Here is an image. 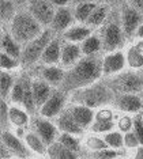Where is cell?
<instances>
[{
  "mask_svg": "<svg viewBox=\"0 0 143 159\" xmlns=\"http://www.w3.org/2000/svg\"><path fill=\"white\" fill-rule=\"evenodd\" d=\"M112 103L124 113H139L143 110V99L139 94H116Z\"/></svg>",
  "mask_w": 143,
  "mask_h": 159,
  "instance_id": "8fae6325",
  "label": "cell"
},
{
  "mask_svg": "<svg viewBox=\"0 0 143 159\" xmlns=\"http://www.w3.org/2000/svg\"><path fill=\"white\" fill-rule=\"evenodd\" d=\"M29 159H31V158H29Z\"/></svg>",
  "mask_w": 143,
  "mask_h": 159,
  "instance_id": "9f6ffc18",
  "label": "cell"
},
{
  "mask_svg": "<svg viewBox=\"0 0 143 159\" xmlns=\"http://www.w3.org/2000/svg\"><path fill=\"white\" fill-rule=\"evenodd\" d=\"M46 154L49 159H79L78 154L63 146L59 140H55L52 144L48 146Z\"/></svg>",
  "mask_w": 143,
  "mask_h": 159,
  "instance_id": "44dd1931",
  "label": "cell"
},
{
  "mask_svg": "<svg viewBox=\"0 0 143 159\" xmlns=\"http://www.w3.org/2000/svg\"><path fill=\"white\" fill-rule=\"evenodd\" d=\"M139 146H141V142H139L136 133L134 131L126 132V135H124V147L134 150V148H138Z\"/></svg>",
  "mask_w": 143,
  "mask_h": 159,
  "instance_id": "ab89813d",
  "label": "cell"
},
{
  "mask_svg": "<svg viewBox=\"0 0 143 159\" xmlns=\"http://www.w3.org/2000/svg\"><path fill=\"white\" fill-rule=\"evenodd\" d=\"M17 14V4L12 0H2L0 2V18L3 23H11Z\"/></svg>",
  "mask_w": 143,
  "mask_h": 159,
  "instance_id": "4316f807",
  "label": "cell"
},
{
  "mask_svg": "<svg viewBox=\"0 0 143 159\" xmlns=\"http://www.w3.org/2000/svg\"><path fill=\"white\" fill-rule=\"evenodd\" d=\"M2 89H0V93H2V99H7L10 97V93L11 90H12V86L15 80H14V76L10 74V72H7L6 70L2 71Z\"/></svg>",
  "mask_w": 143,
  "mask_h": 159,
  "instance_id": "d6a6232c",
  "label": "cell"
},
{
  "mask_svg": "<svg viewBox=\"0 0 143 159\" xmlns=\"http://www.w3.org/2000/svg\"><path fill=\"white\" fill-rule=\"evenodd\" d=\"M67 97H68L67 94L63 93L60 89H53L50 97L41 106V109L38 110L40 116H42V117H45V118L57 117V116L64 110V105H65Z\"/></svg>",
  "mask_w": 143,
  "mask_h": 159,
  "instance_id": "30bf717a",
  "label": "cell"
},
{
  "mask_svg": "<svg viewBox=\"0 0 143 159\" xmlns=\"http://www.w3.org/2000/svg\"><path fill=\"white\" fill-rule=\"evenodd\" d=\"M82 48L80 45H78L76 42H69L64 41L61 45V64L64 67H72L74 64H76L78 61L82 59Z\"/></svg>",
  "mask_w": 143,
  "mask_h": 159,
  "instance_id": "e0dca14e",
  "label": "cell"
},
{
  "mask_svg": "<svg viewBox=\"0 0 143 159\" xmlns=\"http://www.w3.org/2000/svg\"><path fill=\"white\" fill-rule=\"evenodd\" d=\"M100 37L102 41V52L111 53L120 50L126 42V34H124L122 26V18H120V8H112L108 14L105 22L101 25Z\"/></svg>",
  "mask_w": 143,
  "mask_h": 159,
  "instance_id": "7a4b0ae2",
  "label": "cell"
},
{
  "mask_svg": "<svg viewBox=\"0 0 143 159\" xmlns=\"http://www.w3.org/2000/svg\"><path fill=\"white\" fill-rule=\"evenodd\" d=\"M104 140L106 142L111 148H115V150H122L124 147V136L120 132H111L106 133L104 136Z\"/></svg>",
  "mask_w": 143,
  "mask_h": 159,
  "instance_id": "e575fe53",
  "label": "cell"
},
{
  "mask_svg": "<svg viewBox=\"0 0 143 159\" xmlns=\"http://www.w3.org/2000/svg\"><path fill=\"white\" fill-rule=\"evenodd\" d=\"M17 6H21V4H25V3H29V0H12Z\"/></svg>",
  "mask_w": 143,
  "mask_h": 159,
  "instance_id": "f907efd6",
  "label": "cell"
},
{
  "mask_svg": "<svg viewBox=\"0 0 143 159\" xmlns=\"http://www.w3.org/2000/svg\"><path fill=\"white\" fill-rule=\"evenodd\" d=\"M0 157H2V159H12L15 155H14L12 151L2 142L0 143Z\"/></svg>",
  "mask_w": 143,
  "mask_h": 159,
  "instance_id": "ee69618b",
  "label": "cell"
},
{
  "mask_svg": "<svg viewBox=\"0 0 143 159\" xmlns=\"http://www.w3.org/2000/svg\"><path fill=\"white\" fill-rule=\"evenodd\" d=\"M130 6H132L135 10H138L141 14H143V0H127Z\"/></svg>",
  "mask_w": 143,
  "mask_h": 159,
  "instance_id": "f6af8a7d",
  "label": "cell"
},
{
  "mask_svg": "<svg viewBox=\"0 0 143 159\" xmlns=\"http://www.w3.org/2000/svg\"><path fill=\"white\" fill-rule=\"evenodd\" d=\"M71 102L76 105H83L87 107H101L108 103H112L115 99V93L108 87V84L101 80L90 86L79 89L71 94Z\"/></svg>",
  "mask_w": 143,
  "mask_h": 159,
  "instance_id": "3957f363",
  "label": "cell"
},
{
  "mask_svg": "<svg viewBox=\"0 0 143 159\" xmlns=\"http://www.w3.org/2000/svg\"><path fill=\"white\" fill-rule=\"evenodd\" d=\"M25 143L29 146V148L33 152H37L38 155H44L48 151V146L44 143V140L40 137L36 132H30L25 135Z\"/></svg>",
  "mask_w": 143,
  "mask_h": 159,
  "instance_id": "d4e9b609",
  "label": "cell"
},
{
  "mask_svg": "<svg viewBox=\"0 0 143 159\" xmlns=\"http://www.w3.org/2000/svg\"><path fill=\"white\" fill-rule=\"evenodd\" d=\"M86 147L89 148L90 151H97V150H104V148H108L109 146L106 144V142L104 139L90 136V137H87V139H86Z\"/></svg>",
  "mask_w": 143,
  "mask_h": 159,
  "instance_id": "74e56055",
  "label": "cell"
},
{
  "mask_svg": "<svg viewBox=\"0 0 143 159\" xmlns=\"http://www.w3.org/2000/svg\"><path fill=\"white\" fill-rule=\"evenodd\" d=\"M97 7V4L93 2L90 3H80L78 6H74V16L75 20H78L80 23H86V20L89 19V16L91 15V12L94 11V8Z\"/></svg>",
  "mask_w": 143,
  "mask_h": 159,
  "instance_id": "484cf974",
  "label": "cell"
},
{
  "mask_svg": "<svg viewBox=\"0 0 143 159\" xmlns=\"http://www.w3.org/2000/svg\"><path fill=\"white\" fill-rule=\"evenodd\" d=\"M10 121H11V124L18 126V128H23L29 122V113L17 106H11L10 107Z\"/></svg>",
  "mask_w": 143,
  "mask_h": 159,
  "instance_id": "f546056e",
  "label": "cell"
},
{
  "mask_svg": "<svg viewBox=\"0 0 143 159\" xmlns=\"http://www.w3.org/2000/svg\"><path fill=\"white\" fill-rule=\"evenodd\" d=\"M127 63V57L124 56L122 50L106 53V56L102 60V75L104 76H112L119 74L124 68Z\"/></svg>",
  "mask_w": 143,
  "mask_h": 159,
  "instance_id": "4fadbf2b",
  "label": "cell"
},
{
  "mask_svg": "<svg viewBox=\"0 0 143 159\" xmlns=\"http://www.w3.org/2000/svg\"><path fill=\"white\" fill-rule=\"evenodd\" d=\"M119 152L115 148H104V150H97V151H89L85 154V159H115L119 157Z\"/></svg>",
  "mask_w": 143,
  "mask_h": 159,
  "instance_id": "4dcf8cb0",
  "label": "cell"
},
{
  "mask_svg": "<svg viewBox=\"0 0 143 159\" xmlns=\"http://www.w3.org/2000/svg\"><path fill=\"white\" fill-rule=\"evenodd\" d=\"M45 30L41 23L29 12V10H21L15 14L10 23V34L23 46L27 42L37 38Z\"/></svg>",
  "mask_w": 143,
  "mask_h": 159,
  "instance_id": "277c9868",
  "label": "cell"
},
{
  "mask_svg": "<svg viewBox=\"0 0 143 159\" xmlns=\"http://www.w3.org/2000/svg\"><path fill=\"white\" fill-rule=\"evenodd\" d=\"M90 2H94V0H69L72 6H78L80 3H90Z\"/></svg>",
  "mask_w": 143,
  "mask_h": 159,
  "instance_id": "7dc6e473",
  "label": "cell"
},
{
  "mask_svg": "<svg viewBox=\"0 0 143 159\" xmlns=\"http://www.w3.org/2000/svg\"><path fill=\"white\" fill-rule=\"evenodd\" d=\"M94 2H98V3H106V2H109V0H94Z\"/></svg>",
  "mask_w": 143,
  "mask_h": 159,
  "instance_id": "816d5d0a",
  "label": "cell"
},
{
  "mask_svg": "<svg viewBox=\"0 0 143 159\" xmlns=\"http://www.w3.org/2000/svg\"><path fill=\"white\" fill-rule=\"evenodd\" d=\"M67 109L69 110V113L72 114V117L75 118V121L82 126L83 129L91 126V124L94 122V111L91 107L83 106V105H76L72 103L71 106H68Z\"/></svg>",
  "mask_w": 143,
  "mask_h": 159,
  "instance_id": "ac0fdd59",
  "label": "cell"
},
{
  "mask_svg": "<svg viewBox=\"0 0 143 159\" xmlns=\"http://www.w3.org/2000/svg\"><path fill=\"white\" fill-rule=\"evenodd\" d=\"M57 140L60 142L63 146H65L67 148H69L71 151H74L78 155L82 154V146H80V142L75 137V135H71V133L67 132H61L60 135L57 136Z\"/></svg>",
  "mask_w": 143,
  "mask_h": 159,
  "instance_id": "f1b7e54d",
  "label": "cell"
},
{
  "mask_svg": "<svg viewBox=\"0 0 143 159\" xmlns=\"http://www.w3.org/2000/svg\"><path fill=\"white\" fill-rule=\"evenodd\" d=\"M139 95L142 97V99H143V89H142V91H141V94H139Z\"/></svg>",
  "mask_w": 143,
  "mask_h": 159,
  "instance_id": "f5cc1de1",
  "label": "cell"
},
{
  "mask_svg": "<svg viewBox=\"0 0 143 159\" xmlns=\"http://www.w3.org/2000/svg\"><path fill=\"white\" fill-rule=\"evenodd\" d=\"M119 8H120V18H122V26L124 34H126L127 39H130L136 34L139 26L143 23V14H141L138 10H135L127 2H122Z\"/></svg>",
  "mask_w": 143,
  "mask_h": 159,
  "instance_id": "52a82bcc",
  "label": "cell"
},
{
  "mask_svg": "<svg viewBox=\"0 0 143 159\" xmlns=\"http://www.w3.org/2000/svg\"><path fill=\"white\" fill-rule=\"evenodd\" d=\"M82 48L83 56H90V55H98L102 52V41L100 34H91L89 38H86L80 45Z\"/></svg>",
  "mask_w": 143,
  "mask_h": 159,
  "instance_id": "cb8c5ba5",
  "label": "cell"
},
{
  "mask_svg": "<svg viewBox=\"0 0 143 159\" xmlns=\"http://www.w3.org/2000/svg\"><path fill=\"white\" fill-rule=\"evenodd\" d=\"M113 2H119V0H113Z\"/></svg>",
  "mask_w": 143,
  "mask_h": 159,
  "instance_id": "db71d44e",
  "label": "cell"
},
{
  "mask_svg": "<svg viewBox=\"0 0 143 159\" xmlns=\"http://www.w3.org/2000/svg\"><path fill=\"white\" fill-rule=\"evenodd\" d=\"M104 82L116 94H141L143 89V72L126 71L105 78Z\"/></svg>",
  "mask_w": 143,
  "mask_h": 159,
  "instance_id": "5b68a950",
  "label": "cell"
},
{
  "mask_svg": "<svg viewBox=\"0 0 143 159\" xmlns=\"http://www.w3.org/2000/svg\"><path fill=\"white\" fill-rule=\"evenodd\" d=\"M53 31L49 27L45 29L37 38H34L33 41L27 42L26 45L22 46V55H21V66L23 67H31L34 66L37 61L41 60V56L44 50L48 46L53 38Z\"/></svg>",
  "mask_w": 143,
  "mask_h": 159,
  "instance_id": "8992f818",
  "label": "cell"
},
{
  "mask_svg": "<svg viewBox=\"0 0 143 159\" xmlns=\"http://www.w3.org/2000/svg\"><path fill=\"white\" fill-rule=\"evenodd\" d=\"M91 131L94 133H105L109 132L115 128L113 121H104V120H94V122L91 124Z\"/></svg>",
  "mask_w": 143,
  "mask_h": 159,
  "instance_id": "d590c367",
  "label": "cell"
},
{
  "mask_svg": "<svg viewBox=\"0 0 143 159\" xmlns=\"http://www.w3.org/2000/svg\"><path fill=\"white\" fill-rule=\"evenodd\" d=\"M136 35L139 38H143V23L139 26V29H138V31H136Z\"/></svg>",
  "mask_w": 143,
  "mask_h": 159,
  "instance_id": "c3c4849f",
  "label": "cell"
},
{
  "mask_svg": "<svg viewBox=\"0 0 143 159\" xmlns=\"http://www.w3.org/2000/svg\"><path fill=\"white\" fill-rule=\"evenodd\" d=\"M134 132L136 133L139 142H141V146H143V117L141 116H136L134 118Z\"/></svg>",
  "mask_w": 143,
  "mask_h": 159,
  "instance_id": "60d3db41",
  "label": "cell"
},
{
  "mask_svg": "<svg viewBox=\"0 0 143 159\" xmlns=\"http://www.w3.org/2000/svg\"><path fill=\"white\" fill-rule=\"evenodd\" d=\"M135 159H143V148H139V150H138Z\"/></svg>",
  "mask_w": 143,
  "mask_h": 159,
  "instance_id": "681fc988",
  "label": "cell"
},
{
  "mask_svg": "<svg viewBox=\"0 0 143 159\" xmlns=\"http://www.w3.org/2000/svg\"><path fill=\"white\" fill-rule=\"evenodd\" d=\"M27 10L41 23L44 29L50 27L55 12H56L55 6L50 3V0H29Z\"/></svg>",
  "mask_w": 143,
  "mask_h": 159,
  "instance_id": "ba28073f",
  "label": "cell"
},
{
  "mask_svg": "<svg viewBox=\"0 0 143 159\" xmlns=\"http://www.w3.org/2000/svg\"><path fill=\"white\" fill-rule=\"evenodd\" d=\"M106 16H108V7L106 6H97L94 8V11L91 12V15L89 16V19L86 20V25L89 27L101 26V25L105 22Z\"/></svg>",
  "mask_w": 143,
  "mask_h": 159,
  "instance_id": "83f0119b",
  "label": "cell"
},
{
  "mask_svg": "<svg viewBox=\"0 0 143 159\" xmlns=\"http://www.w3.org/2000/svg\"><path fill=\"white\" fill-rule=\"evenodd\" d=\"M23 94H25V82H23V75H21L19 78L15 80L12 86V90L10 93V99L14 103H21L23 101Z\"/></svg>",
  "mask_w": 143,
  "mask_h": 159,
  "instance_id": "1f68e13d",
  "label": "cell"
},
{
  "mask_svg": "<svg viewBox=\"0 0 143 159\" xmlns=\"http://www.w3.org/2000/svg\"><path fill=\"white\" fill-rule=\"evenodd\" d=\"M61 39L59 37H53L52 41L48 44V46L44 50L41 56V64L46 66H56L59 61H61Z\"/></svg>",
  "mask_w": 143,
  "mask_h": 159,
  "instance_id": "d6986e66",
  "label": "cell"
},
{
  "mask_svg": "<svg viewBox=\"0 0 143 159\" xmlns=\"http://www.w3.org/2000/svg\"><path fill=\"white\" fill-rule=\"evenodd\" d=\"M69 0H50V3L55 6V7H65L68 4Z\"/></svg>",
  "mask_w": 143,
  "mask_h": 159,
  "instance_id": "bcb514c9",
  "label": "cell"
},
{
  "mask_svg": "<svg viewBox=\"0 0 143 159\" xmlns=\"http://www.w3.org/2000/svg\"><path fill=\"white\" fill-rule=\"evenodd\" d=\"M8 125H11L10 107L6 101L2 99V109H0V126H2V131H8Z\"/></svg>",
  "mask_w": 143,
  "mask_h": 159,
  "instance_id": "8d00e7d4",
  "label": "cell"
},
{
  "mask_svg": "<svg viewBox=\"0 0 143 159\" xmlns=\"http://www.w3.org/2000/svg\"><path fill=\"white\" fill-rule=\"evenodd\" d=\"M115 159H117V158H115Z\"/></svg>",
  "mask_w": 143,
  "mask_h": 159,
  "instance_id": "6f0895ef",
  "label": "cell"
},
{
  "mask_svg": "<svg viewBox=\"0 0 143 159\" xmlns=\"http://www.w3.org/2000/svg\"><path fill=\"white\" fill-rule=\"evenodd\" d=\"M0 60H2V68L6 70V71L7 70H14V68H17L21 64V60L14 59V57L8 56L4 52H2V55H0Z\"/></svg>",
  "mask_w": 143,
  "mask_h": 159,
  "instance_id": "f35d334b",
  "label": "cell"
},
{
  "mask_svg": "<svg viewBox=\"0 0 143 159\" xmlns=\"http://www.w3.org/2000/svg\"><path fill=\"white\" fill-rule=\"evenodd\" d=\"M102 60L104 57L100 55L83 56L76 64L65 70L64 79L57 89L71 95L76 90L95 83L102 76Z\"/></svg>",
  "mask_w": 143,
  "mask_h": 159,
  "instance_id": "6da1fadb",
  "label": "cell"
},
{
  "mask_svg": "<svg viewBox=\"0 0 143 159\" xmlns=\"http://www.w3.org/2000/svg\"><path fill=\"white\" fill-rule=\"evenodd\" d=\"M74 10L69 7H57L56 12H55L52 25H50V30L53 33H61L63 34L67 29L71 26V23L74 22Z\"/></svg>",
  "mask_w": 143,
  "mask_h": 159,
  "instance_id": "5bb4252c",
  "label": "cell"
},
{
  "mask_svg": "<svg viewBox=\"0 0 143 159\" xmlns=\"http://www.w3.org/2000/svg\"><path fill=\"white\" fill-rule=\"evenodd\" d=\"M91 35V29L87 26H72L67 29L61 37L64 41H69V42H83L86 38H89Z\"/></svg>",
  "mask_w": 143,
  "mask_h": 159,
  "instance_id": "603a6c76",
  "label": "cell"
},
{
  "mask_svg": "<svg viewBox=\"0 0 143 159\" xmlns=\"http://www.w3.org/2000/svg\"><path fill=\"white\" fill-rule=\"evenodd\" d=\"M57 126L49 121V118H45L42 116H33L31 118V131L44 140L46 146L52 144L55 140H57Z\"/></svg>",
  "mask_w": 143,
  "mask_h": 159,
  "instance_id": "9c48e42d",
  "label": "cell"
},
{
  "mask_svg": "<svg viewBox=\"0 0 143 159\" xmlns=\"http://www.w3.org/2000/svg\"><path fill=\"white\" fill-rule=\"evenodd\" d=\"M2 52L7 53L8 56L14 57V59H21V55H22V45L17 41L12 35L10 34V31L2 34Z\"/></svg>",
  "mask_w": 143,
  "mask_h": 159,
  "instance_id": "7402d4cb",
  "label": "cell"
},
{
  "mask_svg": "<svg viewBox=\"0 0 143 159\" xmlns=\"http://www.w3.org/2000/svg\"><path fill=\"white\" fill-rule=\"evenodd\" d=\"M119 129L122 132H130L131 131V128H134V118H131V117H122L119 120Z\"/></svg>",
  "mask_w": 143,
  "mask_h": 159,
  "instance_id": "b9f144b4",
  "label": "cell"
},
{
  "mask_svg": "<svg viewBox=\"0 0 143 159\" xmlns=\"http://www.w3.org/2000/svg\"><path fill=\"white\" fill-rule=\"evenodd\" d=\"M2 142L6 144L7 147L12 151V154L15 155L18 159H29L31 157V150L29 148L26 143L22 142L19 136L14 135L10 131H2Z\"/></svg>",
  "mask_w": 143,
  "mask_h": 159,
  "instance_id": "7c38bea8",
  "label": "cell"
},
{
  "mask_svg": "<svg viewBox=\"0 0 143 159\" xmlns=\"http://www.w3.org/2000/svg\"><path fill=\"white\" fill-rule=\"evenodd\" d=\"M31 87H33V95H34L36 105H37V109L40 110L41 106L50 97L53 89L50 87V84L48 82L42 80V79H40V78L33 79V76H31Z\"/></svg>",
  "mask_w": 143,
  "mask_h": 159,
  "instance_id": "ffe728a7",
  "label": "cell"
},
{
  "mask_svg": "<svg viewBox=\"0 0 143 159\" xmlns=\"http://www.w3.org/2000/svg\"><path fill=\"white\" fill-rule=\"evenodd\" d=\"M127 63L132 68H142L143 67V52L138 46H132L130 48L127 53Z\"/></svg>",
  "mask_w": 143,
  "mask_h": 159,
  "instance_id": "836d02e7",
  "label": "cell"
},
{
  "mask_svg": "<svg viewBox=\"0 0 143 159\" xmlns=\"http://www.w3.org/2000/svg\"><path fill=\"white\" fill-rule=\"evenodd\" d=\"M142 117H143V111H142Z\"/></svg>",
  "mask_w": 143,
  "mask_h": 159,
  "instance_id": "11a10c76",
  "label": "cell"
},
{
  "mask_svg": "<svg viewBox=\"0 0 143 159\" xmlns=\"http://www.w3.org/2000/svg\"><path fill=\"white\" fill-rule=\"evenodd\" d=\"M64 70L55 66H46V64H41V66L36 67V78H40L42 80L48 82L50 86L55 87H60L61 82L64 79Z\"/></svg>",
  "mask_w": 143,
  "mask_h": 159,
  "instance_id": "9a60e30c",
  "label": "cell"
},
{
  "mask_svg": "<svg viewBox=\"0 0 143 159\" xmlns=\"http://www.w3.org/2000/svg\"><path fill=\"white\" fill-rule=\"evenodd\" d=\"M55 122H56V126L61 132H67V133H71V135H75V136L82 135L83 131H85V129L75 121V118L72 117V114L69 113L68 109H64L61 111L56 117V121Z\"/></svg>",
  "mask_w": 143,
  "mask_h": 159,
  "instance_id": "2e32d148",
  "label": "cell"
},
{
  "mask_svg": "<svg viewBox=\"0 0 143 159\" xmlns=\"http://www.w3.org/2000/svg\"><path fill=\"white\" fill-rule=\"evenodd\" d=\"M113 114L109 109H101L95 114V120H104V121H112Z\"/></svg>",
  "mask_w": 143,
  "mask_h": 159,
  "instance_id": "7bdbcfd3",
  "label": "cell"
}]
</instances>
